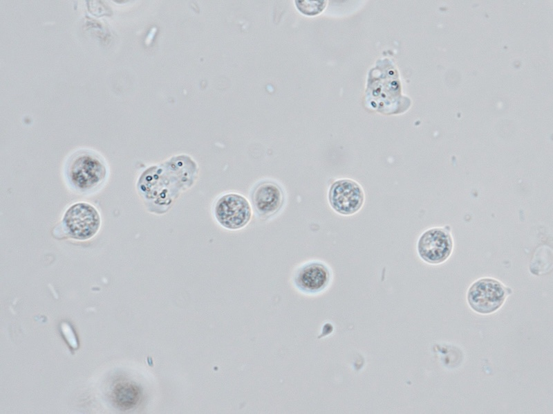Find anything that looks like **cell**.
Wrapping results in <instances>:
<instances>
[{"mask_svg": "<svg viewBox=\"0 0 553 414\" xmlns=\"http://www.w3.org/2000/svg\"><path fill=\"white\" fill-rule=\"evenodd\" d=\"M66 184L73 192L89 195L100 191L109 177V168L99 154L78 150L67 158L63 167Z\"/></svg>", "mask_w": 553, "mask_h": 414, "instance_id": "1", "label": "cell"}, {"mask_svg": "<svg viewBox=\"0 0 553 414\" xmlns=\"http://www.w3.org/2000/svg\"><path fill=\"white\" fill-rule=\"evenodd\" d=\"M101 224V215L95 206L88 202L79 201L67 208L60 226L66 237L82 242L94 237L99 232Z\"/></svg>", "mask_w": 553, "mask_h": 414, "instance_id": "2", "label": "cell"}, {"mask_svg": "<svg viewBox=\"0 0 553 414\" xmlns=\"http://www.w3.org/2000/svg\"><path fill=\"white\" fill-rule=\"evenodd\" d=\"M214 215L223 227L238 230L245 226L252 217V207L246 198L237 193H227L218 198Z\"/></svg>", "mask_w": 553, "mask_h": 414, "instance_id": "3", "label": "cell"}, {"mask_svg": "<svg viewBox=\"0 0 553 414\" xmlns=\"http://www.w3.org/2000/svg\"><path fill=\"white\" fill-rule=\"evenodd\" d=\"M506 289L498 280L482 278L474 282L467 291V301L475 312L487 314L496 312L503 304Z\"/></svg>", "mask_w": 553, "mask_h": 414, "instance_id": "4", "label": "cell"}, {"mask_svg": "<svg viewBox=\"0 0 553 414\" xmlns=\"http://www.w3.org/2000/svg\"><path fill=\"white\" fill-rule=\"evenodd\" d=\"M364 192L357 181L339 179L330 186L328 199L331 208L342 215L357 213L364 202Z\"/></svg>", "mask_w": 553, "mask_h": 414, "instance_id": "5", "label": "cell"}, {"mask_svg": "<svg viewBox=\"0 0 553 414\" xmlns=\"http://www.w3.org/2000/svg\"><path fill=\"white\" fill-rule=\"evenodd\" d=\"M284 201V191L274 181H261L252 190V206L260 219H267L275 215L282 208Z\"/></svg>", "mask_w": 553, "mask_h": 414, "instance_id": "6", "label": "cell"}, {"mask_svg": "<svg viewBox=\"0 0 553 414\" xmlns=\"http://www.w3.org/2000/svg\"><path fill=\"white\" fill-rule=\"evenodd\" d=\"M452 240L446 231L433 228L420 237L417 249L420 257L426 262L439 264L445 261L452 250Z\"/></svg>", "mask_w": 553, "mask_h": 414, "instance_id": "7", "label": "cell"}, {"mask_svg": "<svg viewBox=\"0 0 553 414\" xmlns=\"http://www.w3.org/2000/svg\"><path fill=\"white\" fill-rule=\"evenodd\" d=\"M331 271L320 261H310L299 267L293 276L296 287L306 294H317L324 290L330 283Z\"/></svg>", "mask_w": 553, "mask_h": 414, "instance_id": "8", "label": "cell"}, {"mask_svg": "<svg viewBox=\"0 0 553 414\" xmlns=\"http://www.w3.org/2000/svg\"><path fill=\"white\" fill-rule=\"evenodd\" d=\"M111 396L117 407L128 410L138 404L140 400L141 390L136 384L129 381H120L114 386Z\"/></svg>", "mask_w": 553, "mask_h": 414, "instance_id": "9", "label": "cell"}, {"mask_svg": "<svg viewBox=\"0 0 553 414\" xmlns=\"http://www.w3.org/2000/svg\"><path fill=\"white\" fill-rule=\"evenodd\" d=\"M298 8L306 15H315L324 8V1H296Z\"/></svg>", "mask_w": 553, "mask_h": 414, "instance_id": "10", "label": "cell"}, {"mask_svg": "<svg viewBox=\"0 0 553 414\" xmlns=\"http://www.w3.org/2000/svg\"><path fill=\"white\" fill-rule=\"evenodd\" d=\"M62 331L63 335L65 336V339L66 340H67L68 344L72 348H76L77 340L71 327L68 324H64L62 327Z\"/></svg>", "mask_w": 553, "mask_h": 414, "instance_id": "11", "label": "cell"}]
</instances>
